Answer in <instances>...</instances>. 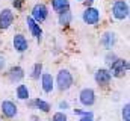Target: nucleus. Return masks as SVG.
<instances>
[{"mask_svg":"<svg viewBox=\"0 0 130 121\" xmlns=\"http://www.w3.org/2000/svg\"><path fill=\"white\" fill-rule=\"evenodd\" d=\"M15 23V12L11 8H3L0 11V30H9Z\"/></svg>","mask_w":130,"mask_h":121,"instance_id":"nucleus-13","label":"nucleus"},{"mask_svg":"<svg viewBox=\"0 0 130 121\" xmlns=\"http://www.w3.org/2000/svg\"><path fill=\"white\" fill-rule=\"evenodd\" d=\"M8 68V59L3 53H0V73H5Z\"/></svg>","mask_w":130,"mask_h":121,"instance_id":"nucleus-25","label":"nucleus"},{"mask_svg":"<svg viewBox=\"0 0 130 121\" xmlns=\"http://www.w3.org/2000/svg\"><path fill=\"white\" fill-rule=\"evenodd\" d=\"M50 8L58 15L61 12H65V11L71 9V2L70 0H50Z\"/></svg>","mask_w":130,"mask_h":121,"instance_id":"nucleus-16","label":"nucleus"},{"mask_svg":"<svg viewBox=\"0 0 130 121\" xmlns=\"http://www.w3.org/2000/svg\"><path fill=\"white\" fill-rule=\"evenodd\" d=\"M68 109H71V104H70V101L68 100H59L58 101V111H62V112H67Z\"/></svg>","mask_w":130,"mask_h":121,"instance_id":"nucleus-23","label":"nucleus"},{"mask_svg":"<svg viewBox=\"0 0 130 121\" xmlns=\"http://www.w3.org/2000/svg\"><path fill=\"white\" fill-rule=\"evenodd\" d=\"M30 121H42V120H41V118H39L38 115H35V114H32V115H30Z\"/></svg>","mask_w":130,"mask_h":121,"instance_id":"nucleus-29","label":"nucleus"},{"mask_svg":"<svg viewBox=\"0 0 130 121\" xmlns=\"http://www.w3.org/2000/svg\"><path fill=\"white\" fill-rule=\"evenodd\" d=\"M50 121H68V115H67V112L56 111V112L52 114V120Z\"/></svg>","mask_w":130,"mask_h":121,"instance_id":"nucleus-22","label":"nucleus"},{"mask_svg":"<svg viewBox=\"0 0 130 121\" xmlns=\"http://www.w3.org/2000/svg\"><path fill=\"white\" fill-rule=\"evenodd\" d=\"M23 8H24V2H23V0H12V8H11V9L23 11Z\"/></svg>","mask_w":130,"mask_h":121,"instance_id":"nucleus-26","label":"nucleus"},{"mask_svg":"<svg viewBox=\"0 0 130 121\" xmlns=\"http://www.w3.org/2000/svg\"><path fill=\"white\" fill-rule=\"evenodd\" d=\"M23 2H24V3H26V2H27V0H23Z\"/></svg>","mask_w":130,"mask_h":121,"instance_id":"nucleus-31","label":"nucleus"},{"mask_svg":"<svg viewBox=\"0 0 130 121\" xmlns=\"http://www.w3.org/2000/svg\"><path fill=\"white\" fill-rule=\"evenodd\" d=\"M0 114L5 120H14L18 115V106L14 100L5 98L0 103Z\"/></svg>","mask_w":130,"mask_h":121,"instance_id":"nucleus-11","label":"nucleus"},{"mask_svg":"<svg viewBox=\"0 0 130 121\" xmlns=\"http://www.w3.org/2000/svg\"><path fill=\"white\" fill-rule=\"evenodd\" d=\"M71 23H73V12H71V9L58 14V24L62 29H68L71 26Z\"/></svg>","mask_w":130,"mask_h":121,"instance_id":"nucleus-18","label":"nucleus"},{"mask_svg":"<svg viewBox=\"0 0 130 121\" xmlns=\"http://www.w3.org/2000/svg\"><path fill=\"white\" fill-rule=\"evenodd\" d=\"M101 9L95 6V5H91V6H86L82 14H80V18L83 21L85 26H91V27H95L101 23Z\"/></svg>","mask_w":130,"mask_h":121,"instance_id":"nucleus-3","label":"nucleus"},{"mask_svg":"<svg viewBox=\"0 0 130 121\" xmlns=\"http://www.w3.org/2000/svg\"><path fill=\"white\" fill-rule=\"evenodd\" d=\"M14 94H15V98L20 100V101H26V100L30 98V89H29V86L26 83H18L15 86V92Z\"/></svg>","mask_w":130,"mask_h":121,"instance_id":"nucleus-17","label":"nucleus"},{"mask_svg":"<svg viewBox=\"0 0 130 121\" xmlns=\"http://www.w3.org/2000/svg\"><path fill=\"white\" fill-rule=\"evenodd\" d=\"M76 2H77V3H83L85 0H76Z\"/></svg>","mask_w":130,"mask_h":121,"instance_id":"nucleus-30","label":"nucleus"},{"mask_svg":"<svg viewBox=\"0 0 130 121\" xmlns=\"http://www.w3.org/2000/svg\"><path fill=\"white\" fill-rule=\"evenodd\" d=\"M107 70H109L112 79H124V77L127 76L129 70H130L129 59H126V58H118L112 65L107 67Z\"/></svg>","mask_w":130,"mask_h":121,"instance_id":"nucleus-4","label":"nucleus"},{"mask_svg":"<svg viewBox=\"0 0 130 121\" xmlns=\"http://www.w3.org/2000/svg\"><path fill=\"white\" fill-rule=\"evenodd\" d=\"M77 100H79V103L83 109H89L97 103V92L91 86H85V88H82L79 91Z\"/></svg>","mask_w":130,"mask_h":121,"instance_id":"nucleus-5","label":"nucleus"},{"mask_svg":"<svg viewBox=\"0 0 130 121\" xmlns=\"http://www.w3.org/2000/svg\"><path fill=\"white\" fill-rule=\"evenodd\" d=\"M94 3H95V0H85V2H83V6L86 8V6H91V5H94Z\"/></svg>","mask_w":130,"mask_h":121,"instance_id":"nucleus-28","label":"nucleus"},{"mask_svg":"<svg viewBox=\"0 0 130 121\" xmlns=\"http://www.w3.org/2000/svg\"><path fill=\"white\" fill-rule=\"evenodd\" d=\"M0 121H2V120H0Z\"/></svg>","mask_w":130,"mask_h":121,"instance_id":"nucleus-33","label":"nucleus"},{"mask_svg":"<svg viewBox=\"0 0 130 121\" xmlns=\"http://www.w3.org/2000/svg\"><path fill=\"white\" fill-rule=\"evenodd\" d=\"M85 111H86V109H83V108H74V109H73V114L77 115V117H82V115L85 114Z\"/></svg>","mask_w":130,"mask_h":121,"instance_id":"nucleus-27","label":"nucleus"},{"mask_svg":"<svg viewBox=\"0 0 130 121\" xmlns=\"http://www.w3.org/2000/svg\"><path fill=\"white\" fill-rule=\"evenodd\" d=\"M32 101H33V111H38L41 114H50L52 112V103L47 101L45 98L35 97V98H32Z\"/></svg>","mask_w":130,"mask_h":121,"instance_id":"nucleus-15","label":"nucleus"},{"mask_svg":"<svg viewBox=\"0 0 130 121\" xmlns=\"http://www.w3.org/2000/svg\"><path fill=\"white\" fill-rule=\"evenodd\" d=\"M109 14L112 17V20H115V21H126V20H129V15H130L129 0H113L110 3Z\"/></svg>","mask_w":130,"mask_h":121,"instance_id":"nucleus-2","label":"nucleus"},{"mask_svg":"<svg viewBox=\"0 0 130 121\" xmlns=\"http://www.w3.org/2000/svg\"><path fill=\"white\" fill-rule=\"evenodd\" d=\"M118 58H120V56H118L113 50H107V52L104 53V58H103V59H104V64H106V68H107L109 65H112Z\"/></svg>","mask_w":130,"mask_h":121,"instance_id":"nucleus-20","label":"nucleus"},{"mask_svg":"<svg viewBox=\"0 0 130 121\" xmlns=\"http://www.w3.org/2000/svg\"><path fill=\"white\" fill-rule=\"evenodd\" d=\"M42 73H44V64L42 62H35L32 65V68H30V71H29V77L33 82H38Z\"/></svg>","mask_w":130,"mask_h":121,"instance_id":"nucleus-19","label":"nucleus"},{"mask_svg":"<svg viewBox=\"0 0 130 121\" xmlns=\"http://www.w3.org/2000/svg\"><path fill=\"white\" fill-rule=\"evenodd\" d=\"M24 23H26V29L30 33V36H33V39H35L36 42H42V39H44V30L41 27V24L36 23L30 15L26 17Z\"/></svg>","mask_w":130,"mask_h":121,"instance_id":"nucleus-12","label":"nucleus"},{"mask_svg":"<svg viewBox=\"0 0 130 121\" xmlns=\"http://www.w3.org/2000/svg\"><path fill=\"white\" fill-rule=\"evenodd\" d=\"M112 2H113V0H112Z\"/></svg>","mask_w":130,"mask_h":121,"instance_id":"nucleus-32","label":"nucleus"},{"mask_svg":"<svg viewBox=\"0 0 130 121\" xmlns=\"http://www.w3.org/2000/svg\"><path fill=\"white\" fill-rule=\"evenodd\" d=\"M74 86V76L68 68H61L55 74V89L59 92H68Z\"/></svg>","mask_w":130,"mask_h":121,"instance_id":"nucleus-1","label":"nucleus"},{"mask_svg":"<svg viewBox=\"0 0 130 121\" xmlns=\"http://www.w3.org/2000/svg\"><path fill=\"white\" fill-rule=\"evenodd\" d=\"M79 121H95L94 120V112L92 111H85V114L82 117H79Z\"/></svg>","mask_w":130,"mask_h":121,"instance_id":"nucleus-24","label":"nucleus"},{"mask_svg":"<svg viewBox=\"0 0 130 121\" xmlns=\"http://www.w3.org/2000/svg\"><path fill=\"white\" fill-rule=\"evenodd\" d=\"M39 86H41V91L44 94H53L55 92V76L50 73V71H45L41 74L39 77Z\"/></svg>","mask_w":130,"mask_h":121,"instance_id":"nucleus-14","label":"nucleus"},{"mask_svg":"<svg viewBox=\"0 0 130 121\" xmlns=\"http://www.w3.org/2000/svg\"><path fill=\"white\" fill-rule=\"evenodd\" d=\"M117 42H118V35H117V32H113V30H104V32L100 35V38H98L100 47L104 49L106 52H107V50H113L115 46H117Z\"/></svg>","mask_w":130,"mask_h":121,"instance_id":"nucleus-10","label":"nucleus"},{"mask_svg":"<svg viewBox=\"0 0 130 121\" xmlns=\"http://www.w3.org/2000/svg\"><path fill=\"white\" fill-rule=\"evenodd\" d=\"M5 76H6V79H8L9 83L18 85V83H23V80L26 77V70L21 65H11V67L6 68Z\"/></svg>","mask_w":130,"mask_h":121,"instance_id":"nucleus-6","label":"nucleus"},{"mask_svg":"<svg viewBox=\"0 0 130 121\" xmlns=\"http://www.w3.org/2000/svg\"><path fill=\"white\" fill-rule=\"evenodd\" d=\"M94 82L100 89H107L112 83V76L106 67H100L94 71Z\"/></svg>","mask_w":130,"mask_h":121,"instance_id":"nucleus-8","label":"nucleus"},{"mask_svg":"<svg viewBox=\"0 0 130 121\" xmlns=\"http://www.w3.org/2000/svg\"><path fill=\"white\" fill-rule=\"evenodd\" d=\"M121 120L123 121H130V103L126 101L121 108Z\"/></svg>","mask_w":130,"mask_h":121,"instance_id":"nucleus-21","label":"nucleus"},{"mask_svg":"<svg viewBox=\"0 0 130 121\" xmlns=\"http://www.w3.org/2000/svg\"><path fill=\"white\" fill-rule=\"evenodd\" d=\"M29 15L32 17L36 23L41 24V23H44L48 18V15H50V6L47 3H44V2H38V3H35L32 6Z\"/></svg>","mask_w":130,"mask_h":121,"instance_id":"nucleus-7","label":"nucleus"},{"mask_svg":"<svg viewBox=\"0 0 130 121\" xmlns=\"http://www.w3.org/2000/svg\"><path fill=\"white\" fill-rule=\"evenodd\" d=\"M30 47V42L27 39V36L23 32H17L12 35V49L15 53L18 55H24Z\"/></svg>","mask_w":130,"mask_h":121,"instance_id":"nucleus-9","label":"nucleus"}]
</instances>
